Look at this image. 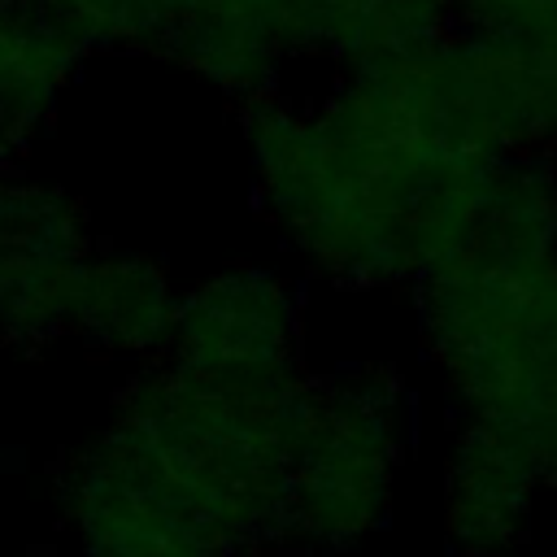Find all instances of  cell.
<instances>
[{
    "mask_svg": "<svg viewBox=\"0 0 557 557\" xmlns=\"http://www.w3.org/2000/svg\"><path fill=\"white\" fill-rule=\"evenodd\" d=\"M239 126L261 213L339 287L418 283L470 239L496 178L492 161L426 135L370 70H339L313 104L257 91Z\"/></svg>",
    "mask_w": 557,
    "mask_h": 557,
    "instance_id": "1",
    "label": "cell"
},
{
    "mask_svg": "<svg viewBox=\"0 0 557 557\" xmlns=\"http://www.w3.org/2000/svg\"><path fill=\"white\" fill-rule=\"evenodd\" d=\"M422 335L466 418L557 496V170L496 165L479 226L418 278Z\"/></svg>",
    "mask_w": 557,
    "mask_h": 557,
    "instance_id": "2",
    "label": "cell"
},
{
    "mask_svg": "<svg viewBox=\"0 0 557 557\" xmlns=\"http://www.w3.org/2000/svg\"><path fill=\"white\" fill-rule=\"evenodd\" d=\"M305 370L265 379L157 361L126 379L109 422L218 527L235 557L287 544V483L300 435Z\"/></svg>",
    "mask_w": 557,
    "mask_h": 557,
    "instance_id": "3",
    "label": "cell"
},
{
    "mask_svg": "<svg viewBox=\"0 0 557 557\" xmlns=\"http://www.w3.org/2000/svg\"><path fill=\"white\" fill-rule=\"evenodd\" d=\"M440 144L479 161L557 152V57L453 26L435 44L361 65Z\"/></svg>",
    "mask_w": 557,
    "mask_h": 557,
    "instance_id": "4",
    "label": "cell"
},
{
    "mask_svg": "<svg viewBox=\"0 0 557 557\" xmlns=\"http://www.w3.org/2000/svg\"><path fill=\"white\" fill-rule=\"evenodd\" d=\"M405 448L400 379L352 366L313 379L287 483V544L352 548L383 527Z\"/></svg>",
    "mask_w": 557,
    "mask_h": 557,
    "instance_id": "5",
    "label": "cell"
},
{
    "mask_svg": "<svg viewBox=\"0 0 557 557\" xmlns=\"http://www.w3.org/2000/svg\"><path fill=\"white\" fill-rule=\"evenodd\" d=\"M57 505L78 557H235L218 527L113 422L65 453Z\"/></svg>",
    "mask_w": 557,
    "mask_h": 557,
    "instance_id": "6",
    "label": "cell"
},
{
    "mask_svg": "<svg viewBox=\"0 0 557 557\" xmlns=\"http://www.w3.org/2000/svg\"><path fill=\"white\" fill-rule=\"evenodd\" d=\"M87 209L48 178H0V339L52 344L70 335L74 292L91 257Z\"/></svg>",
    "mask_w": 557,
    "mask_h": 557,
    "instance_id": "7",
    "label": "cell"
},
{
    "mask_svg": "<svg viewBox=\"0 0 557 557\" xmlns=\"http://www.w3.org/2000/svg\"><path fill=\"white\" fill-rule=\"evenodd\" d=\"M165 357L226 379L300 370V309L292 287L261 265H226L200 278L178 296Z\"/></svg>",
    "mask_w": 557,
    "mask_h": 557,
    "instance_id": "8",
    "label": "cell"
},
{
    "mask_svg": "<svg viewBox=\"0 0 557 557\" xmlns=\"http://www.w3.org/2000/svg\"><path fill=\"white\" fill-rule=\"evenodd\" d=\"M531 466L487 426L466 422L444 470V535L470 557L509 553L531 527Z\"/></svg>",
    "mask_w": 557,
    "mask_h": 557,
    "instance_id": "9",
    "label": "cell"
},
{
    "mask_svg": "<svg viewBox=\"0 0 557 557\" xmlns=\"http://www.w3.org/2000/svg\"><path fill=\"white\" fill-rule=\"evenodd\" d=\"M174 313L178 292L157 257L96 244L74 292L70 335L113 357H165Z\"/></svg>",
    "mask_w": 557,
    "mask_h": 557,
    "instance_id": "10",
    "label": "cell"
},
{
    "mask_svg": "<svg viewBox=\"0 0 557 557\" xmlns=\"http://www.w3.org/2000/svg\"><path fill=\"white\" fill-rule=\"evenodd\" d=\"M83 57V39L52 13L0 0V139L13 152L57 109Z\"/></svg>",
    "mask_w": 557,
    "mask_h": 557,
    "instance_id": "11",
    "label": "cell"
},
{
    "mask_svg": "<svg viewBox=\"0 0 557 557\" xmlns=\"http://www.w3.org/2000/svg\"><path fill=\"white\" fill-rule=\"evenodd\" d=\"M453 22L557 57V0H448Z\"/></svg>",
    "mask_w": 557,
    "mask_h": 557,
    "instance_id": "12",
    "label": "cell"
},
{
    "mask_svg": "<svg viewBox=\"0 0 557 557\" xmlns=\"http://www.w3.org/2000/svg\"><path fill=\"white\" fill-rule=\"evenodd\" d=\"M22 557H78V553H65V548H30Z\"/></svg>",
    "mask_w": 557,
    "mask_h": 557,
    "instance_id": "13",
    "label": "cell"
}]
</instances>
